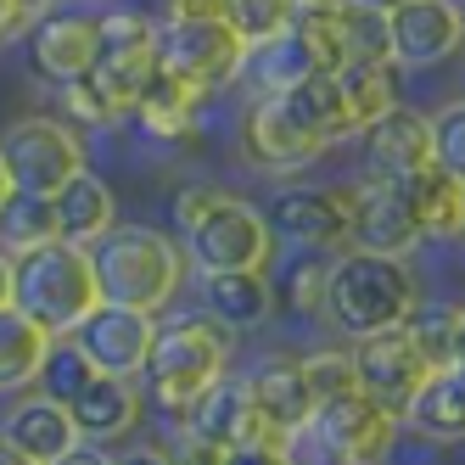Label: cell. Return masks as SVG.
Segmentation results:
<instances>
[{
	"label": "cell",
	"mask_w": 465,
	"mask_h": 465,
	"mask_svg": "<svg viewBox=\"0 0 465 465\" xmlns=\"http://www.w3.org/2000/svg\"><path fill=\"white\" fill-rule=\"evenodd\" d=\"M0 465H35V460H23L17 449H6V443H0Z\"/></svg>",
	"instance_id": "50"
},
{
	"label": "cell",
	"mask_w": 465,
	"mask_h": 465,
	"mask_svg": "<svg viewBox=\"0 0 465 465\" xmlns=\"http://www.w3.org/2000/svg\"><path fill=\"white\" fill-rule=\"evenodd\" d=\"M348 353H353L359 392H364V398H376L387 415L404 420V410L415 404V392H420V387H426V376H431V364L420 359L415 337H410L404 325H398V331H376V337H359Z\"/></svg>",
	"instance_id": "10"
},
{
	"label": "cell",
	"mask_w": 465,
	"mask_h": 465,
	"mask_svg": "<svg viewBox=\"0 0 465 465\" xmlns=\"http://www.w3.org/2000/svg\"><path fill=\"white\" fill-rule=\"evenodd\" d=\"M292 6L297 0H224V23L242 35L247 51H258L292 28Z\"/></svg>",
	"instance_id": "34"
},
{
	"label": "cell",
	"mask_w": 465,
	"mask_h": 465,
	"mask_svg": "<svg viewBox=\"0 0 465 465\" xmlns=\"http://www.w3.org/2000/svg\"><path fill=\"white\" fill-rule=\"evenodd\" d=\"M224 465H303V460H297V449H281V443H252L224 454Z\"/></svg>",
	"instance_id": "42"
},
{
	"label": "cell",
	"mask_w": 465,
	"mask_h": 465,
	"mask_svg": "<svg viewBox=\"0 0 465 465\" xmlns=\"http://www.w3.org/2000/svg\"><path fill=\"white\" fill-rule=\"evenodd\" d=\"M0 163L12 174V191L51 203L74 174H84V141L68 118L28 113V118H12L0 129Z\"/></svg>",
	"instance_id": "6"
},
{
	"label": "cell",
	"mask_w": 465,
	"mask_h": 465,
	"mask_svg": "<svg viewBox=\"0 0 465 465\" xmlns=\"http://www.w3.org/2000/svg\"><path fill=\"white\" fill-rule=\"evenodd\" d=\"M404 438V420L387 415L376 398L348 392L337 404H320L309 431L297 443H309L314 460H337V465H381L392 454V443Z\"/></svg>",
	"instance_id": "9"
},
{
	"label": "cell",
	"mask_w": 465,
	"mask_h": 465,
	"mask_svg": "<svg viewBox=\"0 0 465 465\" xmlns=\"http://www.w3.org/2000/svg\"><path fill=\"white\" fill-rule=\"evenodd\" d=\"M297 364H303V381L314 392V410L320 404H337V398H348V392H359L353 353L348 348H314V353H303Z\"/></svg>",
	"instance_id": "36"
},
{
	"label": "cell",
	"mask_w": 465,
	"mask_h": 465,
	"mask_svg": "<svg viewBox=\"0 0 465 465\" xmlns=\"http://www.w3.org/2000/svg\"><path fill=\"white\" fill-rule=\"evenodd\" d=\"M420 303V281L410 258H376V252H337L325 281V320L337 337L359 342L376 331H398Z\"/></svg>",
	"instance_id": "4"
},
{
	"label": "cell",
	"mask_w": 465,
	"mask_h": 465,
	"mask_svg": "<svg viewBox=\"0 0 465 465\" xmlns=\"http://www.w3.org/2000/svg\"><path fill=\"white\" fill-rule=\"evenodd\" d=\"M281 102H286V113L303 124L320 146H342V141L359 135V124H353V113H348V102H342L337 74H314V79H303L297 90H286Z\"/></svg>",
	"instance_id": "27"
},
{
	"label": "cell",
	"mask_w": 465,
	"mask_h": 465,
	"mask_svg": "<svg viewBox=\"0 0 465 465\" xmlns=\"http://www.w3.org/2000/svg\"><path fill=\"white\" fill-rule=\"evenodd\" d=\"M325 281H331V252H292L286 275L275 286V303L286 297L292 314H320L325 309Z\"/></svg>",
	"instance_id": "33"
},
{
	"label": "cell",
	"mask_w": 465,
	"mask_h": 465,
	"mask_svg": "<svg viewBox=\"0 0 465 465\" xmlns=\"http://www.w3.org/2000/svg\"><path fill=\"white\" fill-rule=\"evenodd\" d=\"M314 74H325V68H320V56H314L303 40H297L292 28H286L281 40L247 51V68H242V79H252L258 95H286V90H297V84L314 79Z\"/></svg>",
	"instance_id": "28"
},
{
	"label": "cell",
	"mask_w": 465,
	"mask_h": 465,
	"mask_svg": "<svg viewBox=\"0 0 465 465\" xmlns=\"http://www.w3.org/2000/svg\"><path fill=\"white\" fill-rule=\"evenodd\" d=\"M51 213H56V242L68 247H95L107 236V230L118 224V196L102 174H74L68 185H62L51 196Z\"/></svg>",
	"instance_id": "24"
},
{
	"label": "cell",
	"mask_w": 465,
	"mask_h": 465,
	"mask_svg": "<svg viewBox=\"0 0 465 465\" xmlns=\"http://www.w3.org/2000/svg\"><path fill=\"white\" fill-rule=\"evenodd\" d=\"M342 62H381V68H392V51H387V17L364 12L359 0H348L342 12Z\"/></svg>",
	"instance_id": "38"
},
{
	"label": "cell",
	"mask_w": 465,
	"mask_h": 465,
	"mask_svg": "<svg viewBox=\"0 0 465 465\" xmlns=\"http://www.w3.org/2000/svg\"><path fill=\"white\" fill-rule=\"evenodd\" d=\"M426 129H431V169L465 185V102L454 95L438 113H426Z\"/></svg>",
	"instance_id": "37"
},
{
	"label": "cell",
	"mask_w": 465,
	"mask_h": 465,
	"mask_svg": "<svg viewBox=\"0 0 465 465\" xmlns=\"http://www.w3.org/2000/svg\"><path fill=\"white\" fill-rule=\"evenodd\" d=\"M275 281L270 270H236V275H203V314L213 325H224L230 337L236 331H258L275 320Z\"/></svg>",
	"instance_id": "23"
},
{
	"label": "cell",
	"mask_w": 465,
	"mask_h": 465,
	"mask_svg": "<svg viewBox=\"0 0 465 465\" xmlns=\"http://www.w3.org/2000/svg\"><path fill=\"white\" fill-rule=\"evenodd\" d=\"M174 230L180 252L203 275H236V270H270L275 236L263 208H252L242 191L224 185H180L174 191Z\"/></svg>",
	"instance_id": "2"
},
{
	"label": "cell",
	"mask_w": 465,
	"mask_h": 465,
	"mask_svg": "<svg viewBox=\"0 0 465 465\" xmlns=\"http://www.w3.org/2000/svg\"><path fill=\"white\" fill-rule=\"evenodd\" d=\"M51 465H118V454L113 449H95V443H79V449H68V454L51 460Z\"/></svg>",
	"instance_id": "44"
},
{
	"label": "cell",
	"mask_w": 465,
	"mask_h": 465,
	"mask_svg": "<svg viewBox=\"0 0 465 465\" xmlns=\"http://www.w3.org/2000/svg\"><path fill=\"white\" fill-rule=\"evenodd\" d=\"M242 152H247L252 169L275 174V180H292V174L314 169L331 146H320L309 129L286 113L281 95H252V107H247V118H242Z\"/></svg>",
	"instance_id": "13"
},
{
	"label": "cell",
	"mask_w": 465,
	"mask_h": 465,
	"mask_svg": "<svg viewBox=\"0 0 465 465\" xmlns=\"http://www.w3.org/2000/svg\"><path fill=\"white\" fill-rule=\"evenodd\" d=\"M62 410H68L79 443L113 449V443H124V438H135V431H141L146 392H141V381H129V376H90Z\"/></svg>",
	"instance_id": "16"
},
{
	"label": "cell",
	"mask_w": 465,
	"mask_h": 465,
	"mask_svg": "<svg viewBox=\"0 0 465 465\" xmlns=\"http://www.w3.org/2000/svg\"><path fill=\"white\" fill-rule=\"evenodd\" d=\"M465 45V23H460V0H410L387 17V51L392 68H443L449 56Z\"/></svg>",
	"instance_id": "15"
},
{
	"label": "cell",
	"mask_w": 465,
	"mask_h": 465,
	"mask_svg": "<svg viewBox=\"0 0 465 465\" xmlns=\"http://www.w3.org/2000/svg\"><path fill=\"white\" fill-rule=\"evenodd\" d=\"M404 431L420 443H465V376L460 371H431L426 387L415 392V404L404 410Z\"/></svg>",
	"instance_id": "26"
},
{
	"label": "cell",
	"mask_w": 465,
	"mask_h": 465,
	"mask_svg": "<svg viewBox=\"0 0 465 465\" xmlns=\"http://www.w3.org/2000/svg\"><path fill=\"white\" fill-rule=\"evenodd\" d=\"M157 17H169V23H180V17H224V0H163Z\"/></svg>",
	"instance_id": "43"
},
{
	"label": "cell",
	"mask_w": 465,
	"mask_h": 465,
	"mask_svg": "<svg viewBox=\"0 0 465 465\" xmlns=\"http://www.w3.org/2000/svg\"><path fill=\"white\" fill-rule=\"evenodd\" d=\"M203 102H208L203 90H191L185 79H174V74H163V68H157V74L141 84L135 107H129V124H135L146 141L180 146V141H191V135H196V118H203Z\"/></svg>",
	"instance_id": "22"
},
{
	"label": "cell",
	"mask_w": 465,
	"mask_h": 465,
	"mask_svg": "<svg viewBox=\"0 0 465 465\" xmlns=\"http://www.w3.org/2000/svg\"><path fill=\"white\" fill-rule=\"evenodd\" d=\"M398 68H381V62H342L337 68V84H342V102L359 124V135L371 129L376 118H387L398 107V84H392Z\"/></svg>",
	"instance_id": "30"
},
{
	"label": "cell",
	"mask_w": 465,
	"mask_h": 465,
	"mask_svg": "<svg viewBox=\"0 0 465 465\" xmlns=\"http://www.w3.org/2000/svg\"><path fill=\"white\" fill-rule=\"evenodd\" d=\"M263 219L297 252H337L348 247V185H281Z\"/></svg>",
	"instance_id": "11"
},
{
	"label": "cell",
	"mask_w": 465,
	"mask_h": 465,
	"mask_svg": "<svg viewBox=\"0 0 465 465\" xmlns=\"http://www.w3.org/2000/svg\"><path fill=\"white\" fill-rule=\"evenodd\" d=\"M230 371V331L213 325L203 309H180L169 320H157V342L146 353L141 392L152 404V420L180 438L191 431V415L203 404V392Z\"/></svg>",
	"instance_id": "1"
},
{
	"label": "cell",
	"mask_w": 465,
	"mask_h": 465,
	"mask_svg": "<svg viewBox=\"0 0 465 465\" xmlns=\"http://www.w3.org/2000/svg\"><path fill=\"white\" fill-rule=\"evenodd\" d=\"M0 443L17 449L23 460H35V465H51L68 449H79V431H74L68 410H62L56 398L28 392V398H17V404L0 415Z\"/></svg>",
	"instance_id": "21"
},
{
	"label": "cell",
	"mask_w": 465,
	"mask_h": 465,
	"mask_svg": "<svg viewBox=\"0 0 465 465\" xmlns=\"http://www.w3.org/2000/svg\"><path fill=\"white\" fill-rule=\"evenodd\" d=\"M12 203V174H6V163H0V208Z\"/></svg>",
	"instance_id": "49"
},
{
	"label": "cell",
	"mask_w": 465,
	"mask_h": 465,
	"mask_svg": "<svg viewBox=\"0 0 465 465\" xmlns=\"http://www.w3.org/2000/svg\"><path fill=\"white\" fill-rule=\"evenodd\" d=\"M364 174L371 180H387V185H404L415 180L420 169H431V129H426V113L398 102L387 118H376L364 129Z\"/></svg>",
	"instance_id": "19"
},
{
	"label": "cell",
	"mask_w": 465,
	"mask_h": 465,
	"mask_svg": "<svg viewBox=\"0 0 465 465\" xmlns=\"http://www.w3.org/2000/svg\"><path fill=\"white\" fill-rule=\"evenodd\" d=\"M0 309H12V258L0 252Z\"/></svg>",
	"instance_id": "47"
},
{
	"label": "cell",
	"mask_w": 465,
	"mask_h": 465,
	"mask_svg": "<svg viewBox=\"0 0 465 465\" xmlns=\"http://www.w3.org/2000/svg\"><path fill=\"white\" fill-rule=\"evenodd\" d=\"M460 23H465V0H460Z\"/></svg>",
	"instance_id": "52"
},
{
	"label": "cell",
	"mask_w": 465,
	"mask_h": 465,
	"mask_svg": "<svg viewBox=\"0 0 465 465\" xmlns=\"http://www.w3.org/2000/svg\"><path fill=\"white\" fill-rule=\"evenodd\" d=\"M152 23H157V68L163 74L185 79L203 95H213V90L242 79L247 45H242V35L224 17H180V23L152 17Z\"/></svg>",
	"instance_id": "7"
},
{
	"label": "cell",
	"mask_w": 465,
	"mask_h": 465,
	"mask_svg": "<svg viewBox=\"0 0 465 465\" xmlns=\"http://www.w3.org/2000/svg\"><path fill=\"white\" fill-rule=\"evenodd\" d=\"M51 242H56V213H51V203H45V196L12 191V203L0 208V252L17 263V258L40 252V247H51Z\"/></svg>",
	"instance_id": "31"
},
{
	"label": "cell",
	"mask_w": 465,
	"mask_h": 465,
	"mask_svg": "<svg viewBox=\"0 0 465 465\" xmlns=\"http://www.w3.org/2000/svg\"><path fill=\"white\" fill-rule=\"evenodd\" d=\"M51 337L17 309H0V392H23L35 387L40 376V359H45Z\"/></svg>",
	"instance_id": "29"
},
{
	"label": "cell",
	"mask_w": 465,
	"mask_h": 465,
	"mask_svg": "<svg viewBox=\"0 0 465 465\" xmlns=\"http://www.w3.org/2000/svg\"><path fill=\"white\" fill-rule=\"evenodd\" d=\"M56 107H62V118H74V124H90V129H113V124H124L102 95H95L84 79H74V84H62L56 90Z\"/></svg>",
	"instance_id": "39"
},
{
	"label": "cell",
	"mask_w": 465,
	"mask_h": 465,
	"mask_svg": "<svg viewBox=\"0 0 465 465\" xmlns=\"http://www.w3.org/2000/svg\"><path fill=\"white\" fill-rule=\"evenodd\" d=\"M95 28H102L95 12H45L28 28V68L51 90L84 79L90 62H95Z\"/></svg>",
	"instance_id": "18"
},
{
	"label": "cell",
	"mask_w": 465,
	"mask_h": 465,
	"mask_svg": "<svg viewBox=\"0 0 465 465\" xmlns=\"http://www.w3.org/2000/svg\"><path fill=\"white\" fill-rule=\"evenodd\" d=\"M174 465H224V449H213L208 438H196V431H180V438H163Z\"/></svg>",
	"instance_id": "41"
},
{
	"label": "cell",
	"mask_w": 465,
	"mask_h": 465,
	"mask_svg": "<svg viewBox=\"0 0 465 465\" xmlns=\"http://www.w3.org/2000/svg\"><path fill=\"white\" fill-rule=\"evenodd\" d=\"M398 196H404L420 242H460L465 236V185L449 180L443 169H420L415 180L398 185Z\"/></svg>",
	"instance_id": "25"
},
{
	"label": "cell",
	"mask_w": 465,
	"mask_h": 465,
	"mask_svg": "<svg viewBox=\"0 0 465 465\" xmlns=\"http://www.w3.org/2000/svg\"><path fill=\"white\" fill-rule=\"evenodd\" d=\"M79 353L90 359L95 376H129L141 381L146 371V353L157 342V314H141V309H124V303H95L79 331H74Z\"/></svg>",
	"instance_id": "12"
},
{
	"label": "cell",
	"mask_w": 465,
	"mask_h": 465,
	"mask_svg": "<svg viewBox=\"0 0 465 465\" xmlns=\"http://www.w3.org/2000/svg\"><path fill=\"white\" fill-rule=\"evenodd\" d=\"M359 6H364V12H376V17H392L398 6H410V0H359Z\"/></svg>",
	"instance_id": "48"
},
{
	"label": "cell",
	"mask_w": 465,
	"mask_h": 465,
	"mask_svg": "<svg viewBox=\"0 0 465 465\" xmlns=\"http://www.w3.org/2000/svg\"><path fill=\"white\" fill-rule=\"evenodd\" d=\"M449 371H465V303H460V325H454V348H449Z\"/></svg>",
	"instance_id": "46"
},
{
	"label": "cell",
	"mask_w": 465,
	"mask_h": 465,
	"mask_svg": "<svg viewBox=\"0 0 465 465\" xmlns=\"http://www.w3.org/2000/svg\"><path fill=\"white\" fill-rule=\"evenodd\" d=\"M45 12H51L45 0H0V45L28 40V28H35Z\"/></svg>",
	"instance_id": "40"
},
{
	"label": "cell",
	"mask_w": 465,
	"mask_h": 465,
	"mask_svg": "<svg viewBox=\"0 0 465 465\" xmlns=\"http://www.w3.org/2000/svg\"><path fill=\"white\" fill-rule=\"evenodd\" d=\"M152 74H157V23L146 12H107L102 28H95V62L84 84L129 124V107H135V95Z\"/></svg>",
	"instance_id": "8"
},
{
	"label": "cell",
	"mask_w": 465,
	"mask_h": 465,
	"mask_svg": "<svg viewBox=\"0 0 465 465\" xmlns=\"http://www.w3.org/2000/svg\"><path fill=\"white\" fill-rule=\"evenodd\" d=\"M191 431L208 438L213 449H224V454L252 449V443H275L270 426H263V415H258V404H252V387H247L242 371H224L203 392V404H196V415H191Z\"/></svg>",
	"instance_id": "20"
},
{
	"label": "cell",
	"mask_w": 465,
	"mask_h": 465,
	"mask_svg": "<svg viewBox=\"0 0 465 465\" xmlns=\"http://www.w3.org/2000/svg\"><path fill=\"white\" fill-rule=\"evenodd\" d=\"M460 102H465V74H460Z\"/></svg>",
	"instance_id": "51"
},
{
	"label": "cell",
	"mask_w": 465,
	"mask_h": 465,
	"mask_svg": "<svg viewBox=\"0 0 465 465\" xmlns=\"http://www.w3.org/2000/svg\"><path fill=\"white\" fill-rule=\"evenodd\" d=\"M118 465H174V460H169L163 443H135L129 454H118Z\"/></svg>",
	"instance_id": "45"
},
{
	"label": "cell",
	"mask_w": 465,
	"mask_h": 465,
	"mask_svg": "<svg viewBox=\"0 0 465 465\" xmlns=\"http://www.w3.org/2000/svg\"><path fill=\"white\" fill-rule=\"evenodd\" d=\"M95 303H102V292H95V270L84 247L51 242L12 263V309L28 314L45 337H74Z\"/></svg>",
	"instance_id": "5"
},
{
	"label": "cell",
	"mask_w": 465,
	"mask_h": 465,
	"mask_svg": "<svg viewBox=\"0 0 465 465\" xmlns=\"http://www.w3.org/2000/svg\"><path fill=\"white\" fill-rule=\"evenodd\" d=\"M90 376H95V371H90V359L79 353V342H74V337H51V348H45V359H40L35 387H40V398H56V404H68V398H74Z\"/></svg>",
	"instance_id": "35"
},
{
	"label": "cell",
	"mask_w": 465,
	"mask_h": 465,
	"mask_svg": "<svg viewBox=\"0 0 465 465\" xmlns=\"http://www.w3.org/2000/svg\"><path fill=\"white\" fill-rule=\"evenodd\" d=\"M84 252H90L102 303H124V309H141V314L169 309L185 286V270H191L180 242L152 230V224H113L107 236Z\"/></svg>",
	"instance_id": "3"
},
{
	"label": "cell",
	"mask_w": 465,
	"mask_h": 465,
	"mask_svg": "<svg viewBox=\"0 0 465 465\" xmlns=\"http://www.w3.org/2000/svg\"><path fill=\"white\" fill-rule=\"evenodd\" d=\"M454 325H460V297H420L404 331L415 337L420 359L431 371H449V348H454Z\"/></svg>",
	"instance_id": "32"
},
{
	"label": "cell",
	"mask_w": 465,
	"mask_h": 465,
	"mask_svg": "<svg viewBox=\"0 0 465 465\" xmlns=\"http://www.w3.org/2000/svg\"><path fill=\"white\" fill-rule=\"evenodd\" d=\"M242 376L252 387V404H258L263 426H270V438L281 449H297V438H303L309 420H314V392L303 381V364L286 359V353H270V359H258Z\"/></svg>",
	"instance_id": "17"
},
{
	"label": "cell",
	"mask_w": 465,
	"mask_h": 465,
	"mask_svg": "<svg viewBox=\"0 0 465 465\" xmlns=\"http://www.w3.org/2000/svg\"><path fill=\"white\" fill-rule=\"evenodd\" d=\"M420 247V230L404 208L398 185L359 174L348 185V247L342 252H376V258H410Z\"/></svg>",
	"instance_id": "14"
}]
</instances>
